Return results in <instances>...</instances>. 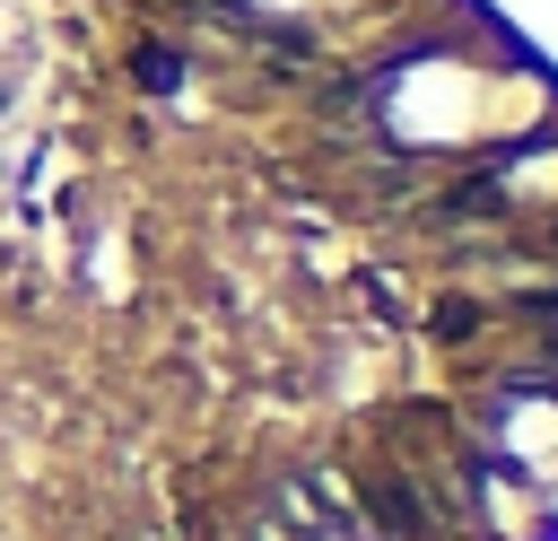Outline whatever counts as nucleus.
<instances>
[{"label":"nucleus","mask_w":558,"mask_h":541,"mask_svg":"<svg viewBox=\"0 0 558 541\" xmlns=\"http://www.w3.org/2000/svg\"><path fill=\"white\" fill-rule=\"evenodd\" d=\"M471 332H480V305L471 297H445L436 305V340H471Z\"/></svg>","instance_id":"2"},{"label":"nucleus","mask_w":558,"mask_h":541,"mask_svg":"<svg viewBox=\"0 0 558 541\" xmlns=\"http://www.w3.org/2000/svg\"><path fill=\"white\" fill-rule=\"evenodd\" d=\"M131 70H140V87H157V96H174V87H183V52H174V44H140V52H131Z\"/></svg>","instance_id":"1"}]
</instances>
